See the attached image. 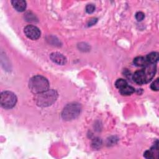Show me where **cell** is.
<instances>
[{
	"label": "cell",
	"instance_id": "cell-6",
	"mask_svg": "<svg viewBox=\"0 0 159 159\" xmlns=\"http://www.w3.org/2000/svg\"><path fill=\"white\" fill-rule=\"evenodd\" d=\"M143 71L145 75L146 83L150 81L155 75L156 72V65L155 64L147 63L145 66H143Z\"/></svg>",
	"mask_w": 159,
	"mask_h": 159
},
{
	"label": "cell",
	"instance_id": "cell-1",
	"mask_svg": "<svg viewBox=\"0 0 159 159\" xmlns=\"http://www.w3.org/2000/svg\"><path fill=\"white\" fill-rule=\"evenodd\" d=\"M29 86L30 91L33 93L37 94L48 89L49 82L45 77L37 75L30 80Z\"/></svg>",
	"mask_w": 159,
	"mask_h": 159
},
{
	"label": "cell",
	"instance_id": "cell-3",
	"mask_svg": "<svg viewBox=\"0 0 159 159\" xmlns=\"http://www.w3.org/2000/svg\"><path fill=\"white\" fill-rule=\"evenodd\" d=\"M81 112V106L76 102L67 104L63 109L61 114L62 118L70 120L77 117Z\"/></svg>",
	"mask_w": 159,
	"mask_h": 159
},
{
	"label": "cell",
	"instance_id": "cell-13",
	"mask_svg": "<svg viewBox=\"0 0 159 159\" xmlns=\"http://www.w3.org/2000/svg\"><path fill=\"white\" fill-rule=\"evenodd\" d=\"M126 85H127V81L124 80V79H122V78H120V79H118L116 83H115V86L117 88L120 89L121 88H124V86H125Z\"/></svg>",
	"mask_w": 159,
	"mask_h": 159
},
{
	"label": "cell",
	"instance_id": "cell-2",
	"mask_svg": "<svg viewBox=\"0 0 159 159\" xmlns=\"http://www.w3.org/2000/svg\"><path fill=\"white\" fill-rule=\"evenodd\" d=\"M58 94L56 91L48 89L43 93L37 94L35 98L37 105L42 107H46L52 104L57 99Z\"/></svg>",
	"mask_w": 159,
	"mask_h": 159
},
{
	"label": "cell",
	"instance_id": "cell-12",
	"mask_svg": "<svg viewBox=\"0 0 159 159\" xmlns=\"http://www.w3.org/2000/svg\"><path fill=\"white\" fill-rule=\"evenodd\" d=\"M119 91H120V93L122 95L129 96V95H130L131 94H132L134 92L135 89L133 87H132L130 86H129L127 84L125 86H124V88L119 89Z\"/></svg>",
	"mask_w": 159,
	"mask_h": 159
},
{
	"label": "cell",
	"instance_id": "cell-17",
	"mask_svg": "<svg viewBox=\"0 0 159 159\" xmlns=\"http://www.w3.org/2000/svg\"><path fill=\"white\" fill-rule=\"evenodd\" d=\"M145 17V14L142 12H137L135 14V19L138 21H141Z\"/></svg>",
	"mask_w": 159,
	"mask_h": 159
},
{
	"label": "cell",
	"instance_id": "cell-5",
	"mask_svg": "<svg viewBox=\"0 0 159 159\" xmlns=\"http://www.w3.org/2000/svg\"><path fill=\"white\" fill-rule=\"evenodd\" d=\"M25 35L30 39L37 40L40 36V31L38 27L32 25H28L24 28Z\"/></svg>",
	"mask_w": 159,
	"mask_h": 159
},
{
	"label": "cell",
	"instance_id": "cell-14",
	"mask_svg": "<svg viewBox=\"0 0 159 159\" xmlns=\"http://www.w3.org/2000/svg\"><path fill=\"white\" fill-rule=\"evenodd\" d=\"M102 144V141L99 138H96L92 142V146L94 148H99Z\"/></svg>",
	"mask_w": 159,
	"mask_h": 159
},
{
	"label": "cell",
	"instance_id": "cell-7",
	"mask_svg": "<svg viewBox=\"0 0 159 159\" xmlns=\"http://www.w3.org/2000/svg\"><path fill=\"white\" fill-rule=\"evenodd\" d=\"M133 80L138 84H142L146 83L145 75L143 70L136 71L133 75Z\"/></svg>",
	"mask_w": 159,
	"mask_h": 159
},
{
	"label": "cell",
	"instance_id": "cell-11",
	"mask_svg": "<svg viewBox=\"0 0 159 159\" xmlns=\"http://www.w3.org/2000/svg\"><path fill=\"white\" fill-rule=\"evenodd\" d=\"M148 62L146 60V58L142 56H139L135 57L134 59V63L135 66L139 67H143L146 65Z\"/></svg>",
	"mask_w": 159,
	"mask_h": 159
},
{
	"label": "cell",
	"instance_id": "cell-18",
	"mask_svg": "<svg viewBox=\"0 0 159 159\" xmlns=\"http://www.w3.org/2000/svg\"><path fill=\"white\" fill-rule=\"evenodd\" d=\"M96 21H97V19H96V18H95V19L93 18V19H91V20H89V24H88V25H89V26H91V25H93L94 24L96 23Z\"/></svg>",
	"mask_w": 159,
	"mask_h": 159
},
{
	"label": "cell",
	"instance_id": "cell-8",
	"mask_svg": "<svg viewBox=\"0 0 159 159\" xmlns=\"http://www.w3.org/2000/svg\"><path fill=\"white\" fill-rule=\"evenodd\" d=\"M51 60L58 65H65L66 62V59L65 56L58 52H54L50 55Z\"/></svg>",
	"mask_w": 159,
	"mask_h": 159
},
{
	"label": "cell",
	"instance_id": "cell-9",
	"mask_svg": "<svg viewBox=\"0 0 159 159\" xmlns=\"http://www.w3.org/2000/svg\"><path fill=\"white\" fill-rule=\"evenodd\" d=\"M12 5L14 8L19 11L22 12L26 8V2L23 0H13L11 1Z\"/></svg>",
	"mask_w": 159,
	"mask_h": 159
},
{
	"label": "cell",
	"instance_id": "cell-4",
	"mask_svg": "<svg viewBox=\"0 0 159 159\" xmlns=\"http://www.w3.org/2000/svg\"><path fill=\"white\" fill-rule=\"evenodd\" d=\"M16 102L17 97L12 92L6 91L1 93L0 96V103L3 108H12L16 105Z\"/></svg>",
	"mask_w": 159,
	"mask_h": 159
},
{
	"label": "cell",
	"instance_id": "cell-10",
	"mask_svg": "<svg viewBox=\"0 0 159 159\" xmlns=\"http://www.w3.org/2000/svg\"><path fill=\"white\" fill-rule=\"evenodd\" d=\"M159 59V55L158 52H151L147 55L146 60L149 63L155 64Z\"/></svg>",
	"mask_w": 159,
	"mask_h": 159
},
{
	"label": "cell",
	"instance_id": "cell-15",
	"mask_svg": "<svg viewBox=\"0 0 159 159\" xmlns=\"http://www.w3.org/2000/svg\"><path fill=\"white\" fill-rule=\"evenodd\" d=\"M150 88L153 91H158L159 89V80L156 79L150 85Z\"/></svg>",
	"mask_w": 159,
	"mask_h": 159
},
{
	"label": "cell",
	"instance_id": "cell-16",
	"mask_svg": "<svg viewBox=\"0 0 159 159\" xmlns=\"http://www.w3.org/2000/svg\"><path fill=\"white\" fill-rule=\"evenodd\" d=\"M95 10V6L93 4H89L86 6V12L91 14L93 13Z\"/></svg>",
	"mask_w": 159,
	"mask_h": 159
}]
</instances>
